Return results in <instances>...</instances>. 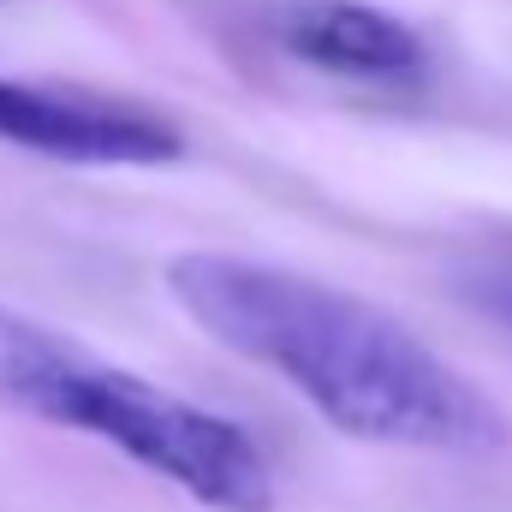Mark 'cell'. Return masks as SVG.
<instances>
[{
    "label": "cell",
    "mask_w": 512,
    "mask_h": 512,
    "mask_svg": "<svg viewBox=\"0 0 512 512\" xmlns=\"http://www.w3.org/2000/svg\"><path fill=\"white\" fill-rule=\"evenodd\" d=\"M173 304L227 352L280 376L352 441L411 453H501V405L459 376L423 334L382 304L233 251H179Z\"/></svg>",
    "instance_id": "obj_1"
},
{
    "label": "cell",
    "mask_w": 512,
    "mask_h": 512,
    "mask_svg": "<svg viewBox=\"0 0 512 512\" xmlns=\"http://www.w3.org/2000/svg\"><path fill=\"white\" fill-rule=\"evenodd\" d=\"M453 286H459V298H465L477 316H489L495 328H507L512 334V245L459 256Z\"/></svg>",
    "instance_id": "obj_5"
},
{
    "label": "cell",
    "mask_w": 512,
    "mask_h": 512,
    "mask_svg": "<svg viewBox=\"0 0 512 512\" xmlns=\"http://www.w3.org/2000/svg\"><path fill=\"white\" fill-rule=\"evenodd\" d=\"M280 48L298 54L316 72L334 78H364V84H411L423 78L429 54L423 36L370 0H298L280 12Z\"/></svg>",
    "instance_id": "obj_4"
},
{
    "label": "cell",
    "mask_w": 512,
    "mask_h": 512,
    "mask_svg": "<svg viewBox=\"0 0 512 512\" xmlns=\"http://www.w3.org/2000/svg\"><path fill=\"white\" fill-rule=\"evenodd\" d=\"M0 405L108 441L209 512H274V471L233 417L120 370L0 304Z\"/></svg>",
    "instance_id": "obj_2"
},
{
    "label": "cell",
    "mask_w": 512,
    "mask_h": 512,
    "mask_svg": "<svg viewBox=\"0 0 512 512\" xmlns=\"http://www.w3.org/2000/svg\"><path fill=\"white\" fill-rule=\"evenodd\" d=\"M0 137L12 149L78 167H167L185 155V131L155 108L42 90L18 78H0Z\"/></svg>",
    "instance_id": "obj_3"
}]
</instances>
